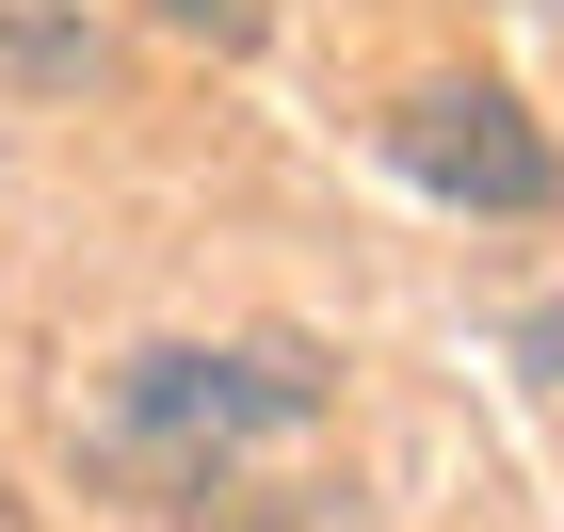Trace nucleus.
I'll list each match as a JSON object with an SVG mask.
<instances>
[{
  "instance_id": "obj_4",
  "label": "nucleus",
  "mask_w": 564,
  "mask_h": 532,
  "mask_svg": "<svg viewBox=\"0 0 564 532\" xmlns=\"http://www.w3.org/2000/svg\"><path fill=\"white\" fill-rule=\"evenodd\" d=\"M194 532H371V500H355V485H259V500L210 485V517H194Z\"/></svg>"
},
{
  "instance_id": "obj_2",
  "label": "nucleus",
  "mask_w": 564,
  "mask_h": 532,
  "mask_svg": "<svg viewBox=\"0 0 564 532\" xmlns=\"http://www.w3.org/2000/svg\"><path fill=\"white\" fill-rule=\"evenodd\" d=\"M388 145H403L420 194H452V210H549V194H564V145L532 130L500 82H420L388 113Z\"/></svg>"
},
{
  "instance_id": "obj_3",
  "label": "nucleus",
  "mask_w": 564,
  "mask_h": 532,
  "mask_svg": "<svg viewBox=\"0 0 564 532\" xmlns=\"http://www.w3.org/2000/svg\"><path fill=\"white\" fill-rule=\"evenodd\" d=\"M0 82H33V97L97 82V0H0Z\"/></svg>"
},
{
  "instance_id": "obj_6",
  "label": "nucleus",
  "mask_w": 564,
  "mask_h": 532,
  "mask_svg": "<svg viewBox=\"0 0 564 532\" xmlns=\"http://www.w3.org/2000/svg\"><path fill=\"white\" fill-rule=\"evenodd\" d=\"M532 371H549V403H564V307H549V323H532Z\"/></svg>"
},
{
  "instance_id": "obj_5",
  "label": "nucleus",
  "mask_w": 564,
  "mask_h": 532,
  "mask_svg": "<svg viewBox=\"0 0 564 532\" xmlns=\"http://www.w3.org/2000/svg\"><path fill=\"white\" fill-rule=\"evenodd\" d=\"M162 17H177V33H210V48H242V33H259V0H162Z\"/></svg>"
},
{
  "instance_id": "obj_1",
  "label": "nucleus",
  "mask_w": 564,
  "mask_h": 532,
  "mask_svg": "<svg viewBox=\"0 0 564 532\" xmlns=\"http://www.w3.org/2000/svg\"><path fill=\"white\" fill-rule=\"evenodd\" d=\"M323 403H339V371L306 339H162V355H130V371H97L82 468L130 485V500H210V485H242L259 452H291Z\"/></svg>"
}]
</instances>
